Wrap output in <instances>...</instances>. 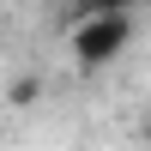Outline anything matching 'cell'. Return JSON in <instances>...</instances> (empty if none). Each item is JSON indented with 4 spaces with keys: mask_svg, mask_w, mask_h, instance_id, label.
Masks as SVG:
<instances>
[{
    "mask_svg": "<svg viewBox=\"0 0 151 151\" xmlns=\"http://www.w3.org/2000/svg\"><path fill=\"white\" fill-rule=\"evenodd\" d=\"M127 36H133V18L121 6H97V12H85L79 24H73V36H67V48H73V60L79 67H109V60L127 48Z\"/></svg>",
    "mask_w": 151,
    "mask_h": 151,
    "instance_id": "6da1fadb",
    "label": "cell"
}]
</instances>
